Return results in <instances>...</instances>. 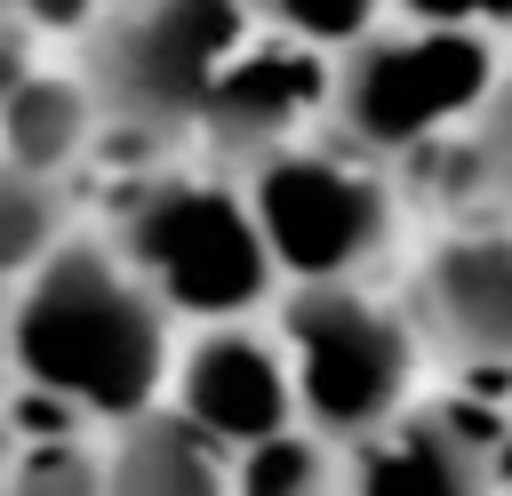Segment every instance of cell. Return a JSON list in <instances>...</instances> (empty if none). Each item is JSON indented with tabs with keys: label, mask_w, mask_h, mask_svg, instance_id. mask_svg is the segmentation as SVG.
Returning <instances> with one entry per match:
<instances>
[{
	"label": "cell",
	"mask_w": 512,
	"mask_h": 496,
	"mask_svg": "<svg viewBox=\"0 0 512 496\" xmlns=\"http://www.w3.org/2000/svg\"><path fill=\"white\" fill-rule=\"evenodd\" d=\"M120 8H128V0H16V16H24L32 32H80V40H88L104 16H120Z\"/></svg>",
	"instance_id": "cell-16"
},
{
	"label": "cell",
	"mask_w": 512,
	"mask_h": 496,
	"mask_svg": "<svg viewBox=\"0 0 512 496\" xmlns=\"http://www.w3.org/2000/svg\"><path fill=\"white\" fill-rule=\"evenodd\" d=\"M8 368H16V360H8V312H0V376H8Z\"/></svg>",
	"instance_id": "cell-19"
},
{
	"label": "cell",
	"mask_w": 512,
	"mask_h": 496,
	"mask_svg": "<svg viewBox=\"0 0 512 496\" xmlns=\"http://www.w3.org/2000/svg\"><path fill=\"white\" fill-rule=\"evenodd\" d=\"M0 480H8V432H0Z\"/></svg>",
	"instance_id": "cell-21"
},
{
	"label": "cell",
	"mask_w": 512,
	"mask_h": 496,
	"mask_svg": "<svg viewBox=\"0 0 512 496\" xmlns=\"http://www.w3.org/2000/svg\"><path fill=\"white\" fill-rule=\"evenodd\" d=\"M328 96H336V56L256 24L232 48V64L216 72L192 136L208 152H224V160H264L280 144H304V128L328 120Z\"/></svg>",
	"instance_id": "cell-7"
},
{
	"label": "cell",
	"mask_w": 512,
	"mask_h": 496,
	"mask_svg": "<svg viewBox=\"0 0 512 496\" xmlns=\"http://www.w3.org/2000/svg\"><path fill=\"white\" fill-rule=\"evenodd\" d=\"M280 352L296 376V416L320 440H368L408 408L416 336L360 280H304L280 304Z\"/></svg>",
	"instance_id": "cell-5"
},
{
	"label": "cell",
	"mask_w": 512,
	"mask_h": 496,
	"mask_svg": "<svg viewBox=\"0 0 512 496\" xmlns=\"http://www.w3.org/2000/svg\"><path fill=\"white\" fill-rule=\"evenodd\" d=\"M248 208L280 280H360L392 248V184L352 144H280L248 160Z\"/></svg>",
	"instance_id": "cell-6"
},
{
	"label": "cell",
	"mask_w": 512,
	"mask_h": 496,
	"mask_svg": "<svg viewBox=\"0 0 512 496\" xmlns=\"http://www.w3.org/2000/svg\"><path fill=\"white\" fill-rule=\"evenodd\" d=\"M480 144H488V160L504 176V200H512V56H504V80H496V96L480 112Z\"/></svg>",
	"instance_id": "cell-17"
},
{
	"label": "cell",
	"mask_w": 512,
	"mask_h": 496,
	"mask_svg": "<svg viewBox=\"0 0 512 496\" xmlns=\"http://www.w3.org/2000/svg\"><path fill=\"white\" fill-rule=\"evenodd\" d=\"M176 416L224 448H256L272 432H296L288 352L240 320H208V336L176 360Z\"/></svg>",
	"instance_id": "cell-8"
},
{
	"label": "cell",
	"mask_w": 512,
	"mask_h": 496,
	"mask_svg": "<svg viewBox=\"0 0 512 496\" xmlns=\"http://www.w3.org/2000/svg\"><path fill=\"white\" fill-rule=\"evenodd\" d=\"M168 320L176 312L120 248L56 240L8 304V360L32 392H56L104 424H136L168 384Z\"/></svg>",
	"instance_id": "cell-1"
},
{
	"label": "cell",
	"mask_w": 512,
	"mask_h": 496,
	"mask_svg": "<svg viewBox=\"0 0 512 496\" xmlns=\"http://www.w3.org/2000/svg\"><path fill=\"white\" fill-rule=\"evenodd\" d=\"M104 128L96 112V88L88 80H56V72H24L8 96H0V152L32 176H64L88 136Z\"/></svg>",
	"instance_id": "cell-12"
},
{
	"label": "cell",
	"mask_w": 512,
	"mask_h": 496,
	"mask_svg": "<svg viewBox=\"0 0 512 496\" xmlns=\"http://www.w3.org/2000/svg\"><path fill=\"white\" fill-rule=\"evenodd\" d=\"M64 240V208H56V176H32L0 152V280L32 272L48 248Z\"/></svg>",
	"instance_id": "cell-13"
},
{
	"label": "cell",
	"mask_w": 512,
	"mask_h": 496,
	"mask_svg": "<svg viewBox=\"0 0 512 496\" xmlns=\"http://www.w3.org/2000/svg\"><path fill=\"white\" fill-rule=\"evenodd\" d=\"M392 16H408V24H464V32L512 40V0H392Z\"/></svg>",
	"instance_id": "cell-15"
},
{
	"label": "cell",
	"mask_w": 512,
	"mask_h": 496,
	"mask_svg": "<svg viewBox=\"0 0 512 496\" xmlns=\"http://www.w3.org/2000/svg\"><path fill=\"white\" fill-rule=\"evenodd\" d=\"M0 24H24V16H16V0H0Z\"/></svg>",
	"instance_id": "cell-20"
},
{
	"label": "cell",
	"mask_w": 512,
	"mask_h": 496,
	"mask_svg": "<svg viewBox=\"0 0 512 496\" xmlns=\"http://www.w3.org/2000/svg\"><path fill=\"white\" fill-rule=\"evenodd\" d=\"M504 80V40L496 32H464V24H376L368 40H352L336 56V96L328 120L352 152L368 160H400L432 136H456L488 112Z\"/></svg>",
	"instance_id": "cell-2"
},
{
	"label": "cell",
	"mask_w": 512,
	"mask_h": 496,
	"mask_svg": "<svg viewBox=\"0 0 512 496\" xmlns=\"http://www.w3.org/2000/svg\"><path fill=\"white\" fill-rule=\"evenodd\" d=\"M352 496H496L488 456L440 416H392L368 440H352Z\"/></svg>",
	"instance_id": "cell-10"
},
{
	"label": "cell",
	"mask_w": 512,
	"mask_h": 496,
	"mask_svg": "<svg viewBox=\"0 0 512 496\" xmlns=\"http://www.w3.org/2000/svg\"><path fill=\"white\" fill-rule=\"evenodd\" d=\"M488 480L512 496V424H504V440H496V456H488Z\"/></svg>",
	"instance_id": "cell-18"
},
{
	"label": "cell",
	"mask_w": 512,
	"mask_h": 496,
	"mask_svg": "<svg viewBox=\"0 0 512 496\" xmlns=\"http://www.w3.org/2000/svg\"><path fill=\"white\" fill-rule=\"evenodd\" d=\"M120 256L152 280L168 312H192V320H240L280 280L256 232L248 184H224V176H152L120 208Z\"/></svg>",
	"instance_id": "cell-3"
},
{
	"label": "cell",
	"mask_w": 512,
	"mask_h": 496,
	"mask_svg": "<svg viewBox=\"0 0 512 496\" xmlns=\"http://www.w3.org/2000/svg\"><path fill=\"white\" fill-rule=\"evenodd\" d=\"M232 456L240 448L208 440L176 408H144L136 424H120V448L104 472H112V496H232Z\"/></svg>",
	"instance_id": "cell-11"
},
{
	"label": "cell",
	"mask_w": 512,
	"mask_h": 496,
	"mask_svg": "<svg viewBox=\"0 0 512 496\" xmlns=\"http://www.w3.org/2000/svg\"><path fill=\"white\" fill-rule=\"evenodd\" d=\"M424 320L464 360H512V224H456L424 256Z\"/></svg>",
	"instance_id": "cell-9"
},
{
	"label": "cell",
	"mask_w": 512,
	"mask_h": 496,
	"mask_svg": "<svg viewBox=\"0 0 512 496\" xmlns=\"http://www.w3.org/2000/svg\"><path fill=\"white\" fill-rule=\"evenodd\" d=\"M248 16L264 32H288V40H312V48L344 56L352 40H368L392 16V0H248Z\"/></svg>",
	"instance_id": "cell-14"
},
{
	"label": "cell",
	"mask_w": 512,
	"mask_h": 496,
	"mask_svg": "<svg viewBox=\"0 0 512 496\" xmlns=\"http://www.w3.org/2000/svg\"><path fill=\"white\" fill-rule=\"evenodd\" d=\"M0 496H24V488H8V480H0Z\"/></svg>",
	"instance_id": "cell-22"
},
{
	"label": "cell",
	"mask_w": 512,
	"mask_h": 496,
	"mask_svg": "<svg viewBox=\"0 0 512 496\" xmlns=\"http://www.w3.org/2000/svg\"><path fill=\"white\" fill-rule=\"evenodd\" d=\"M256 32L248 0H128L88 32L80 80L96 88V112L136 136H192L216 72Z\"/></svg>",
	"instance_id": "cell-4"
}]
</instances>
